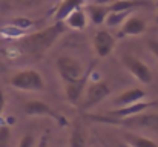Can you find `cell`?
<instances>
[{"mask_svg": "<svg viewBox=\"0 0 158 147\" xmlns=\"http://www.w3.org/2000/svg\"><path fill=\"white\" fill-rule=\"evenodd\" d=\"M126 17H127V12H126V11H124V12H109V14L106 15L105 23L107 26L114 28V26H117V25H121L123 20H126Z\"/></svg>", "mask_w": 158, "mask_h": 147, "instance_id": "obj_19", "label": "cell"}, {"mask_svg": "<svg viewBox=\"0 0 158 147\" xmlns=\"http://www.w3.org/2000/svg\"><path fill=\"white\" fill-rule=\"evenodd\" d=\"M37 147H48V137H46V135L40 138V143H39Z\"/></svg>", "mask_w": 158, "mask_h": 147, "instance_id": "obj_25", "label": "cell"}, {"mask_svg": "<svg viewBox=\"0 0 158 147\" xmlns=\"http://www.w3.org/2000/svg\"><path fill=\"white\" fill-rule=\"evenodd\" d=\"M11 86L19 89V91H29V92H37L43 91L45 83L39 71L35 69H25L19 71L11 77Z\"/></svg>", "mask_w": 158, "mask_h": 147, "instance_id": "obj_2", "label": "cell"}, {"mask_svg": "<svg viewBox=\"0 0 158 147\" xmlns=\"http://www.w3.org/2000/svg\"><path fill=\"white\" fill-rule=\"evenodd\" d=\"M123 63L127 67V71L138 81H141L144 84H149L152 81V72L148 67V64H144L141 60H138V58H135L132 55H126V57H123Z\"/></svg>", "mask_w": 158, "mask_h": 147, "instance_id": "obj_7", "label": "cell"}, {"mask_svg": "<svg viewBox=\"0 0 158 147\" xmlns=\"http://www.w3.org/2000/svg\"><path fill=\"white\" fill-rule=\"evenodd\" d=\"M57 69L60 77L63 78V81H75L81 77H85L83 74V67L78 63V60H75L74 57L69 55H61L57 60Z\"/></svg>", "mask_w": 158, "mask_h": 147, "instance_id": "obj_3", "label": "cell"}, {"mask_svg": "<svg viewBox=\"0 0 158 147\" xmlns=\"http://www.w3.org/2000/svg\"><path fill=\"white\" fill-rule=\"evenodd\" d=\"M63 32H64V23L55 20V23L51 25V26L20 39L19 40V48L22 49L23 52L32 54V55L43 54L45 51H48L57 42V39Z\"/></svg>", "mask_w": 158, "mask_h": 147, "instance_id": "obj_1", "label": "cell"}, {"mask_svg": "<svg viewBox=\"0 0 158 147\" xmlns=\"http://www.w3.org/2000/svg\"><path fill=\"white\" fill-rule=\"evenodd\" d=\"M117 147H131V146H129L127 143H120V144H118Z\"/></svg>", "mask_w": 158, "mask_h": 147, "instance_id": "obj_26", "label": "cell"}, {"mask_svg": "<svg viewBox=\"0 0 158 147\" xmlns=\"http://www.w3.org/2000/svg\"><path fill=\"white\" fill-rule=\"evenodd\" d=\"M148 25L143 18L140 17H126L124 23H123V28H121V32L124 35H140L146 31Z\"/></svg>", "mask_w": 158, "mask_h": 147, "instance_id": "obj_11", "label": "cell"}, {"mask_svg": "<svg viewBox=\"0 0 158 147\" xmlns=\"http://www.w3.org/2000/svg\"><path fill=\"white\" fill-rule=\"evenodd\" d=\"M11 140V130L8 126H0V147H8Z\"/></svg>", "mask_w": 158, "mask_h": 147, "instance_id": "obj_20", "label": "cell"}, {"mask_svg": "<svg viewBox=\"0 0 158 147\" xmlns=\"http://www.w3.org/2000/svg\"><path fill=\"white\" fill-rule=\"evenodd\" d=\"M94 48L98 57L105 58L107 55L112 54V51L115 48V39L110 32H107L106 29H102L95 34L94 37Z\"/></svg>", "mask_w": 158, "mask_h": 147, "instance_id": "obj_8", "label": "cell"}, {"mask_svg": "<svg viewBox=\"0 0 158 147\" xmlns=\"http://www.w3.org/2000/svg\"><path fill=\"white\" fill-rule=\"evenodd\" d=\"M155 22H157V23H158V14H157V17H155Z\"/></svg>", "mask_w": 158, "mask_h": 147, "instance_id": "obj_27", "label": "cell"}, {"mask_svg": "<svg viewBox=\"0 0 158 147\" xmlns=\"http://www.w3.org/2000/svg\"><path fill=\"white\" fill-rule=\"evenodd\" d=\"M155 6H157V8H158V0H157V3H155Z\"/></svg>", "mask_w": 158, "mask_h": 147, "instance_id": "obj_28", "label": "cell"}, {"mask_svg": "<svg viewBox=\"0 0 158 147\" xmlns=\"http://www.w3.org/2000/svg\"><path fill=\"white\" fill-rule=\"evenodd\" d=\"M85 86H86V77H81L75 81H66L64 83V94H66V98L71 104L77 106L80 103Z\"/></svg>", "mask_w": 158, "mask_h": 147, "instance_id": "obj_10", "label": "cell"}, {"mask_svg": "<svg viewBox=\"0 0 158 147\" xmlns=\"http://www.w3.org/2000/svg\"><path fill=\"white\" fill-rule=\"evenodd\" d=\"M114 124L121 126H132V127H148V129H158V113H137L123 120H107Z\"/></svg>", "mask_w": 158, "mask_h": 147, "instance_id": "obj_5", "label": "cell"}, {"mask_svg": "<svg viewBox=\"0 0 158 147\" xmlns=\"http://www.w3.org/2000/svg\"><path fill=\"white\" fill-rule=\"evenodd\" d=\"M146 98V92L143 89H129L126 92H123L120 97H117V100L114 101V106L117 107H121V106H127V104H134V103H138L141 100Z\"/></svg>", "mask_w": 158, "mask_h": 147, "instance_id": "obj_13", "label": "cell"}, {"mask_svg": "<svg viewBox=\"0 0 158 147\" xmlns=\"http://www.w3.org/2000/svg\"><path fill=\"white\" fill-rule=\"evenodd\" d=\"M23 110L29 116H51V118H55V120L58 118V115L54 112L48 104H45L43 101H39V100L26 101L23 104Z\"/></svg>", "mask_w": 158, "mask_h": 147, "instance_id": "obj_9", "label": "cell"}, {"mask_svg": "<svg viewBox=\"0 0 158 147\" xmlns=\"http://www.w3.org/2000/svg\"><path fill=\"white\" fill-rule=\"evenodd\" d=\"M63 23L72 29H77V31H83L88 25V15H86V11H83L81 8H77L75 11H72L64 20Z\"/></svg>", "mask_w": 158, "mask_h": 147, "instance_id": "obj_12", "label": "cell"}, {"mask_svg": "<svg viewBox=\"0 0 158 147\" xmlns=\"http://www.w3.org/2000/svg\"><path fill=\"white\" fill-rule=\"evenodd\" d=\"M34 144H35L34 137H32L31 133H26V135L22 138V141H20L19 147H34Z\"/></svg>", "mask_w": 158, "mask_h": 147, "instance_id": "obj_21", "label": "cell"}, {"mask_svg": "<svg viewBox=\"0 0 158 147\" xmlns=\"http://www.w3.org/2000/svg\"><path fill=\"white\" fill-rule=\"evenodd\" d=\"M149 5L146 0H115L114 3H110L107 6L109 12H129L131 9L134 8H138V6H146Z\"/></svg>", "mask_w": 158, "mask_h": 147, "instance_id": "obj_15", "label": "cell"}, {"mask_svg": "<svg viewBox=\"0 0 158 147\" xmlns=\"http://www.w3.org/2000/svg\"><path fill=\"white\" fill-rule=\"evenodd\" d=\"M86 135L85 130L81 129V126L75 124L72 132H71V138H69V147H86Z\"/></svg>", "mask_w": 158, "mask_h": 147, "instance_id": "obj_18", "label": "cell"}, {"mask_svg": "<svg viewBox=\"0 0 158 147\" xmlns=\"http://www.w3.org/2000/svg\"><path fill=\"white\" fill-rule=\"evenodd\" d=\"M149 49L152 51V54L158 58V42H152V40H151V42H149Z\"/></svg>", "mask_w": 158, "mask_h": 147, "instance_id": "obj_23", "label": "cell"}, {"mask_svg": "<svg viewBox=\"0 0 158 147\" xmlns=\"http://www.w3.org/2000/svg\"><path fill=\"white\" fill-rule=\"evenodd\" d=\"M107 14H109V9L106 5H91L88 6V11H86V15L94 25H103Z\"/></svg>", "mask_w": 158, "mask_h": 147, "instance_id": "obj_16", "label": "cell"}, {"mask_svg": "<svg viewBox=\"0 0 158 147\" xmlns=\"http://www.w3.org/2000/svg\"><path fill=\"white\" fill-rule=\"evenodd\" d=\"M109 94H110V88H109L107 83H105V81H95V83H92V84L88 88L86 95H85V101H83L81 107H83L85 110H88V109L97 106L100 101H103Z\"/></svg>", "mask_w": 158, "mask_h": 147, "instance_id": "obj_6", "label": "cell"}, {"mask_svg": "<svg viewBox=\"0 0 158 147\" xmlns=\"http://www.w3.org/2000/svg\"><path fill=\"white\" fill-rule=\"evenodd\" d=\"M124 141L131 147H158L155 141L144 138V137H138V135H132V133H124Z\"/></svg>", "mask_w": 158, "mask_h": 147, "instance_id": "obj_17", "label": "cell"}, {"mask_svg": "<svg viewBox=\"0 0 158 147\" xmlns=\"http://www.w3.org/2000/svg\"><path fill=\"white\" fill-rule=\"evenodd\" d=\"M3 109H5V95H3V92L0 91V116H2V113H3Z\"/></svg>", "mask_w": 158, "mask_h": 147, "instance_id": "obj_24", "label": "cell"}, {"mask_svg": "<svg viewBox=\"0 0 158 147\" xmlns=\"http://www.w3.org/2000/svg\"><path fill=\"white\" fill-rule=\"evenodd\" d=\"M85 3V0H61V3L58 5L54 18L57 22H63L72 11H75L77 8H81V5Z\"/></svg>", "mask_w": 158, "mask_h": 147, "instance_id": "obj_14", "label": "cell"}, {"mask_svg": "<svg viewBox=\"0 0 158 147\" xmlns=\"http://www.w3.org/2000/svg\"><path fill=\"white\" fill-rule=\"evenodd\" d=\"M43 0H19V3L22 6H26V8H34L37 5H40Z\"/></svg>", "mask_w": 158, "mask_h": 147, "instance_id": "obj_22", "label": "cell"}, {"mask_svg": "<svg viewBox=\"0 0 158 147\" xmlns=\"http://www.w3.org/2000/svg\"><path fill=\"white\" fill-rule=\"evenodd\" d=\"M155 103H149V101H138V103H134V104H127V106H121L115 110H110L109 112V116L107 118H100V116H95V120H100V121H107V120H123V118H127V116H132V115H137V113H141V112H146L149 107H154Z\"/></svg>", "mask_w": 158, "mask_h": 147, "instance_id": "obj_4", "label": "cell"}]
</instances>
